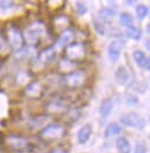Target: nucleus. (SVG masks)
I'll list each match as a JSON object with an SVG mask.
<instances>
[{"mask_svg":"<svg viewBox=\"0 0 150 153\" xmlns=\"http://www.w3.org/2000/svg\"><path fill=\"white\" fill-rule=\"evenodd\" d=\"M119 22L122 27H132L133 24V16L130 15L129 13H121L119 16Z\"/></svg>","mask_w":150,"mask_h":153,"instance_id":"25","label":"nucleus"},{"mask_svg":"<svg viewBox=\"0 0 150 153\" xmlns=\"http://www.w3.org/2000/svg\"><path fill=\"white\" fill-rule=\"evenodd\" d=\"M126 36L133 40H140L142 37V32L140 30V28L132 25V27H128L126 29Z\"/></svg>","mask_w":150,"mask_h":153,"instance_id":"23","label":"nucleus"},{"mask_svg":"<svg viewBox=\"0 0 150 153\" xmlns=\"http://www.w3.org/2000/svg\"><path fill=\"white\" fill-rule=\"evenodd\" d=\"M134 2L135 1H125V4H126V5H133Z\"/></svg>","mask_w":150,"mask_h":153,"instance_id":"35","label":"nucleus"},{"mask_svg":"<svg viewBox=\"0 0 150 153\" xmlns=\"http://www.w3.org/2000/svg\"><path fill=\"white\" fill-rule=\"evenodd\" d=\"M81 117V111L77 107L68 108L62 114V120L66 123H74Z\"/></svg>","mask_w":150,"mask_h":153,"instance_id":"16","label":"nucleus"},{"mask_svg":"<svg viewBox=\"0 0 150 153\" xmlns=\"http://www.w3.org/2000/svg\"><path fill=\"white\" fill-rule=\"evenodd\" d=\"M31 81H32V75H31V73L27 71V70H20L15 75V83L23 88L29 84Z\"/></svg>","mask_w":150,"mask_h":153,"instance_id":"17","label":"nucleus"},{"mask_svg":"<svg viewBox=\"0 0 150 153\" xmlns=\"http://www.w3.org/2000/svg\"><path fill=\"white\" fill-rule=\"evenodd\" d=\"M136 101H137V99H135V98H129V99H127L128 104H134Z\"/></svg>","mask_w":150,"mask_h":153,"instance_id":"34","label":"nucleus"},{"mask_svg":"<svg viewBox=\"0 0 150 153\" xmlns=\"http://www.w3.org/2000/svg\"><path fill=\"white\" fill-rule=\"evenodd\" d=\"M121 132V127H120L118 123L112 122L109 123L105 128V137H113V136H117Z\"/></svg>","mask_w":150,"mask_h":153,"instance_id":"22","label":"nucleus"},{"mask_svg":"<svg viewBox=\"0 0 150 153\" xmlns=\"http://www.w3.org/2000/svg\"><path fill=\"white\" fill-rule=\"evenodd\" d=\"M116 146L119 153H130L132 152V145L126 137H118L116 140Z\"/></svg>","mask_w":150,"mask_h":153,"instance_id":"18","label":"nucleus"},{"mask_svg":"<svg viewBox=\"0 0 150 153\" xmlns=\"http://www.w3.org/2000/svg\"><path fill=\"white\" fill-rule=\"evenodd\" d=\"M51 119H52L51 115L49 114H40L36 115V116H32L28 121V128L32 132H36V131L39 132L42 129H44L46 126L50 124Z\"/></svg>","mask_w":150,"mask_h":153,"instance_id":"10","label":"nucleus"},{"mask_svg":"<svg viewBox=\"0 0 150 153\" xmlns=\"http://www.w3.org/2000/svg\"><path fill=\"white\" fill-rule=\"evenodd\" d=\"M67 129L62 123H50L44 129L39 131V138L44 143H54L59 142L66 136Z\"/></svg>","mask_w":150,"mask_h":153,"instance_id":"3","label":"nucleus"},{"mask_svg":"<svg viewBox=\"0 0 150 153\" xmlns=\"http://www.w3.org/2000/svg\"><path fill=\"white\" fill-rule=\"evenodd\" d=\"M87 46L83 42H74L64 50V58L79 63L87 56Z\"/></svg>","mask_w":150,"mask_h":153,"instance_id":"6","label":"nucleus"},{"mask_svg":"<svg viewBox=\"0 0 150 153\" xmlns=\"http://www.w3.org/2000/svg\"><path fill=\"white\" fill-rule=\"evenodd\" d=\"M79 66V63L76 62H73L70 60H68L66 58H61L59 61V65H58V68H59V71L64 75H67L69 73L76 70V67Z\"/></svg>","mask_w":150,"mask_h":153,"instance_id":"14","label":"nucleus"},{"mask_svg":"<svg viewBox=\"0 0 150 153\" xmlns=\"http://www.w3.org/2000/svg\"><path fill=\"white\" fill-rule=\"evenodd\" d=\"M75 6H76V10H77V13L80 15H84L88 12V6L84 2H82V1H76Z\"/></svg>","mask_w":150,"mask_h":153,"instance_id":"27","label":"nucleus"},{"mask_svg":"<svg viewBox=\"0 0 150 153\" xmlns=\"http://www.w3.org/2000/svg\"><path fill=\"white\" fill-rule=\"evenodd\" d=\"M125 45V42L122 39H116L112 40L110 43V45L107 47V54H109V58L112 62H116L120 56V53L124 48Z\"/></svg>","mask_w":150,"mask_h":153,"instance_id":"13","label":"nucleus"},{"mask_svg":"<svg viewBox=\"0 0 150 153\" xmlns=\"http://www.w3.org/2000/svg\"><path fill=\"white\" fill-rule=\"evenodd\" d=\"M56 55H57V50L54 48V46H46L36 54L35 59L37 60L38 63H40L43 67H45L54 61Z\"/></svg>","mask_w":150,"mask_h":153,"instance_id":"12","label":"nucleus"},{"mask_svg":"<svg viewBox=\"0 0 150 153\" xmlns=\"http://www.w3.org/2000/svg\"><path fill=\"white\" fill-rule=\"evenodd\" d=\"M147 31H148V33H150V24H148V27H147Z\"/></svg>","mask_w":150,"mask_h":153,"instance_id":"36","label":"nucleus"},{"mask_svg":"<svg viewBox=\"0 0 150 153\" xmlns=\"http://www.w3.org/2000/svg\"><path fill=\"white\" fill-rule=\"evenodd\" d=\"M135 10H136V16H137V19H140V20H143L146 16L148 15V13H149L148 7L144 6V5H137Z\"/></svg>","mask_w":150,"mask_h":153,"instance_id":"26","label":"nucleus"},{"mask_svg":"<svg viewBox=\"0 0 150 153\" xmlns=\"http://www.w3.org/2000/svg\"><path fill=\"white\" fill-rule=\"evenodd\" d=\"M45 91L44 84L38 81V79H32L28 85L23 88V94L24 97L29 99H39L43 97Z\"/></svg>","mask_w":150,"mask_h":153,"instance_id":"7","label":"nucleus"},{"mask_svg":"<svg viewBox=\"0 0 150 153\" xmlns=\"http://www.w3.org/2000/svg\"><path fill=\"white\" fill-rule=\"evenodd\" d=\"M120 122L125 127L134 128V129H143L146 127V120L142 116L136 113H127L120 117Z\"/></svg>","mask_w":150,"mask_h":153,"instance_id":"9","label":"nucleus"},{"mask_svg":"<svg viewBox=\"0 0 150 153\" xmlns=\"http://www.w3.org/2000/svg\"><path fill=\"white\" fill-rule=\"evenodd\" d=\"M91 134H92V127L91 124H84L82 126L77 134H76V138H77V142L80 144H84L89 140V138L91 137Z\"/></svg>","mask_w":150,"mask_h":153,"instance_id":"15","label":"nucleus"},{"mask_svg":"<svg viewBox=\"0 0 150 153\" xmlns=\"http://www.w3.org/2000/svg\"><path fill=\"white\" fill-rule=\"evenodd\" d=\"M149 140H150V135H149Z\"/></svg>","mask_w":150,"mask_h":153,"instance_id":"37","label":"nucleus"},{"mask_svg":"<svg viewBox=\"0 0 150 153\" xmlns=\"http://www.w3.org/2000/svg\"><path fill=\"white\" fill-rule=\"evenodd\" d=\"M6 48L9 50V47L7 46V43H6V39H5V36H4V32L0 29V52H2Z\"/></svg>","mask_w":150,"mask_h":153,"instance_id":"29","label":"nucleus"},{"mask_svg":"<svg viewBox=\"0 0 150 153\" xmlns=\"http://www.w3.org/2000/svg\"><path fill=\"white\" fill-rule=\"evenodd\" d=\"M75 37H76V32L73 28H69L67 30H65L64 32H61L58 38L56 40L54 44V48L56 50H65L68 45H70L72 43H74Z\"/></svg>","mask_w":150,"mask_h":153,"instance_id":"11","label":"nucleus"},{"mask_svg":"<svg viewBox=\"0 0 150 153\" xmlns=\"http://www.w3.org/2000/svg\"><path fill=\"white\" fill-rule=\"evenodd\" d=\"M47 153H68V151L65 147H61V146H57V147H53L52 150H50Z\"/></svg>","mask_w":150,"mask_h":153,"instance_id":"31","label":"nucleus"},{"mask_svg":"<svg viewBox=\"0 0 150 153\" xmlns=\"http://www.w3.org/2000/svg\"><path fill=\"white\" fill-rule=\"evenodd\" d=\"M116 16V10L112 8H102L99 12H98V21L104 23H109L107 21L110 19H112Z\"/></svg>","mask_w":150,"mask_h":153,"instance_id":"21","label":"nucleus"},{"mask_svg":"<svg viewBox=\"0 0 150 153\" xmlns=\"http://www.w3.org/2000/svg\"><path fill=\"white\" fill-rule=\"evenodd\" d=\"M22 32L26 46L35 48L47 36V28L43 21H34L28 24Z\"/></svg>","mask_w":150,"mask_h":153,"instance_id":"1","label":"nucleus"},{"mask_svg":"<svg viewBox=\"0 0 150 153\" xmlns=\"http://www.w3.org/2000/svg\"><path fill=\"white\" fill-rule=\"evenodd\" d=\"M88 79L87 73L82 69H76L62 77V84L69 90H77L83 88Z\"/></svg>","mask_w":150,"mask_h":153,"instance_id":"5","label":"nucleus"},{"mask_svg":"<svg viewBox=\"0 0 150 153\" xmlns=\"http://www.w3.org/2000/svg\"><path fill=\"white\" fill-rule=\"evenodd\" d=\"M113 109V101L112 99H104L103 100V102H102V105H100V107H99V114L100 116L103 117V119H106L109 115L111 114V112H112Z\"/></svg>","mask_w":150,"mask_h":153,"instance_id":"20","label":"nucleus"},{"mask_svg":"<svg viewBox=\"0 0 150 153\" xmlns=\"http://www.w3.org/2000/svg\"><path fill=\"white\" fill-rule=\"evenodd\" d=\"M134 153H147V147L141 144V143H139V144H136L134 149Z\"/></svg>","mask_w":150,"mask_h":153,"instance_id":"30","label":"nucleus"},{"mask_svg":"<svg viewBox=\"0 0 150 153\" xmlns=\"http://www.w3.org/2000/svg\"><path fill=\"white\" fill-rule=\"evenodd\" d=\"M133 59H134V61L136 62V65L139 67L144 68V65H146V61H147V56H146V54L143 53L142 51H139V50L134 51L133 52Z\"/></svg>","mask_w":150,"mask_h":153,"instance_id":"24","label":"nucleus"},{"mask_svg":"<svg viewBox=\"0 0 150 153\" xmlns=\"http://www.w3.org/2000/svg\"><path fill=\"white\" fill-rule=\"evenodd\" d=\"M144 46H146V48L150 52V39H147V40L144 42Z\"/></svg>","mask_w":150,"mask_h":153,"instance_id":"33","label":"nucleus"},{"mask_svg":"<svg viewBox=\"0 0 150 153\" xmlns=\"http://www.w3.org/2000/svg\"><path fill=\"white\" fill-rule=\"evenodd\" d=\"M4 36H5V39H6V43H7L9 50H12L14 53L21 51L26 46L22 30L15 23H8L5 28Z\"/></svg>","mask_w":150,"mask_h":153,"instance_id":"2","label":"nucleus"},{"mask_svg":"<svg viewBox=\"0 0 150 153\" xmlns=\"http://www.w3.org/2000/svg\"><path fill=\"white\" fill-rule=\"evenodd\" d=\"M70 25H72V20L66 14H57L51 20V29L54 33H58V35L69 29Z\"/></svg>","mask_w":150,"mask_h":153,"instance_id":"8","label":"nucleus"},{"mask_svg":"<svg viewBox=\"0 0 150 153\" xmlns=\"http://www.w3.org/2000/svg\"><path fill=\"white\" fill-rule=\"evenodd\" d=\"M144 68L147 70H150V58H147V61H146V65H144Z\"/></svg>","mask_w":150,"mask_h":153,"instance_id":"32","label":"nucleus"},{"mask_svg":"<svg viewBox=\"0 0 150 153\" xmlns=\"http://www.w3.org/2000/svg\"><path fill=\"white\" fill-rule=\"evenodd\" d=\"M12 7H14V2L13 1H4V0L0 1V10L1 12H7Z\"/></svg>","mask_w":150,"mask_h":153,"instance_id":"28","label":"nucleus"},{"mask_svg":"<svg viewBox=\"0 0 150 153\" xmlns=\"http://www.w3.org/2000/svg\"><path fill=\"white\" fill-rule=\"evenodd\" d=\"M114 77H116V81L117 83L119 84H126L129 79V74H128V70L124 66H120L119 68L116 70L114 73Z\"/></svg>","mask_w":150,"mask_h":153,"instance_id":"19","label":"nucleus"},{"mask_svg":"<svg viewBox=\"0 0 150 153\" xmlns=\"http://www.w3.org/2000/svg\"><path fill=\"white\" fill-rule=\"evenodd\" d=\"M5 146L12 152L21 153L31 147V142L28 137L19 134H8L5 137Z\"/></svg>","mask_w":150,"mask_h":153,"instance_id":"4","label":"nucleus"}]
</instances>
